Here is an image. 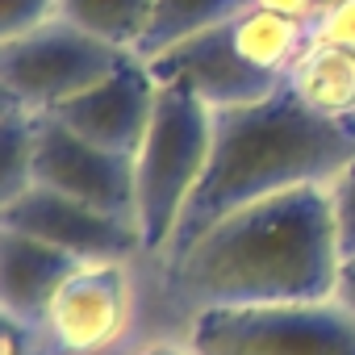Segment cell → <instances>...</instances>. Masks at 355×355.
I'll use <instances>...</instances> for the list:
<instances>
[{
    "mask_svg": "<svg viewBox=\"0 0 355 355\" xmlns=\"http://www.w3.org/2000/svg\"><path fill=\"white\" fill-rule=\"evenodd\" d=\"M130 59L134 51L113 46L67 17H55L21 38L0 42V88L5 101L30 113H51L121 71Z\"/></svg>",
    "mask_w": 355,
    "mask_h": 355,
    "instance_id": "5",
    "label": "cell"
},
{
    "mask_svg": "<svg viewBox=\"0 0 355 355\" xmlns=\"http://www.w3.org/2000/svg\"><path fill=\"white\" fill-rule=\"evenodd\" d=\"M84 268L63 247H51L34 234L0 226V305L17 322H42L51 318V305L59 288Z\"/></svg>",
    "mask_w": 355,
    "mask_h": 355,
    "instance_id": "10",
    "label": "cell"
},
{
    "mask_svg": "<svg viewBox=\"0 0 355 355\" xmlns=\"http://www.w3.org/2000/svg\"><path fill=\"white\" fill-rule=\"evenodd\" d=\"M155 101H159V80L150 76L146 59H130L121 71H113L109 80H101L96 88L63 101L59 109H51L67 130L84 134L88 142L117 150V155H138L142 138L150 130L155 117Z\"/></svg>",
    "mask_w": 355,
    "mask_h": 355,
    "instance_id": "9",
    "label": "cell"
},
{
    "mask_svg": "<svg viewBox=\"0 0 355 355\" xmlns=\"http://www.w3.org/2000/svg\"><path fill=\"white\" fill-rule=\"evenodd\" d=\"M351 159L355 121L313 113L293 88L255 105L214 109L209 163L159 255L167 259V268H180L201 234L226 214L288 189L330 184Z\"/></svg>",
    "mask_w": 355,
    "mask_h": 355,
    "instance_id": "2",
    "label": "cell"
},
{
    "mask_svg": "<svg viewBox=\"0 0 355 355\" xmlns=\"http://www.w3.org/2000/svg\"><path fill=\"white\" fill-rule=\"evenodd\" d=\"M330 209H334L338 255L343 259H355V159L330 180Z\"/></svg>",
    "mask_w": 355,
    "mask_h": 355,
    "instance_id": "16",
    "label": "cell"
},
{
    "mask_svg": "<svg viewBox=\"0 0 355 355\" xmlns=\"http://www.w3.org/2000/svg\"><path fill=\"white\" fill-rule=\"evenodd\" d=\"M197 355H355V318L338 301L209 305L193 322Z\"/></svg>",
    "mask_w": 355,
    "mask_h": 355,
    "instance_id": "6",
    "label": "cell"
},
{
    "mask_svg": "<svg viewBox=\"0 0 355 355\" xmlns=\"http://www.w3.org/2000/svg\"><path fill=\"white\" fill-rule=\"evenodd\" d=\"M59 17L84 26L88 34L138 51L150 17H155V0H59Z\"/></svg>",
    "mask_w": 355,
    "mask_h": 355,
    "instance_id": "14",
    "label": "cell"
},
{
    "mask_svg": "<svg viewBox=\"0 0 355 355\" xmlns=\"http://www.w3.org/2000/svg\"><path fill=\"white\" fill-rule=\"evenodd\" d=\"M259 9H272V13H284V17H297V21H318L326 9H334L338 0H251Z\"/></svg>",
    "mask_w": 355,
    "mask_h": 355,
    "instance_id": "19",
    "label": "cell"
},
{
    "mask_svg": "<svg viewBox=\"0 0 355 355\" xmlns=\"http://www.w3.org/2000/svg\"><path fill=\"white\" fill-rule=\"evenodd\" d=\"M288 88L322 117L355 121V51L338 42L309 38L305 55L297 59Z\"/></svg>",
    "mask_w": 355,
    "mask_h": 355,
    "instance_id": "12",
    "label": "cell"
},
{
    "mask_svg": "<svg viewBox=\"0 0 355 355\" xmlns=\"http://www.w3.org/2000/svg\"><path fill=\"white\" fill-rule=\"evenodd\" d=\"M309 46V26L272 9H243L239 17L201 30L155 59H146L159 84L184 88L209 109H239L288 88L297 59Z\"/></svg>",
    "mask_w": 355,
    "mask_h": 355,
    "instance_id": "3",
    "label": "cell"
},
{
    "mask_svg": "<svg viewBox=\"0 0 355 355\" xmlns=\"http://www.w3.org/2000/svg\"><path fill=\"white\" fill-rule=\"evenodd\" d=\"M209 150H214V109L184 88L159 84L150 130L142 138V150L134 155L142 251L167 247L209 163Z\"/></svg>",
    "mask_w": 355,
    "mask_h": 355,
    "instance_id": "4",
    "label": "cell"
},
{
    "mask_svg": "<svg viewBox=\"0 0 355 355\" xmlns=\"http://www.w3.org/2000/svg\"><path fill=\"white\" fill-rule=\"evenodd\" d=\"M34 146L38 113L5 101V109H0V205L34 184Z\"/></svg>",
    "mask_w": 355,
    "mask_h": 355,
    "instance_id": "15",
    "label": "cell"
},
{
    "mask_svg": "<svg viewBox=\"0 0 355 355\" xmlns=\"http://www.w3.org/2000/svg\"><path fill=\"white\" fill-rule=\"evenodd\" d=\"M251 9V0H155V17L138 42V59H155L171 46H180L184 38H197L209 26H222Z\"/></svg>",
    "mask_w": 355,
    "mask_h": 355,
    "instance_id": "13",
    "label": "cell"
},
{
    "mask_svg": "<svg viewBox=\"0 0 355 355\" xmlns=\"http://www.w3.org/2000/svg\"><path fill=\"white\" fill-rule=\"evenodd\" d=\"M334 301L355 318V259H343L338 268V288H334Z\"/></svg>",
    "mask_w": 355,
    "mask_h": 355,
    "instance_id": "21",
    "label": "cell"
},
{
    "mask_svg": "<svg viewBox=\"0 0 355 355\" xmlns=\"http://www.w3.org/2000/svg\"><path fill=\"white\" fill-rule=\"evenodd\" d=\"M150 355H163V351H150Z\"/></svg>",
    "mask_w": 355,
    "mask_h": 355,
    "instance_id": "22",
    "label": "cell"
},
{
    "mask_svg": "<svg viewBox=\"0 0 355 355\" xmlns=\"http://www.w3.org/2000/svg\"><path fill=\"white\" fill-rule=\"evenodd\" d=\"M59 17V0H0V42L21 38Z\"/></svg>",
    "mask_w": 355,
    "mask_h": 355,
    "instance_id": "17",
    "label": "cell"
},
{
    "mask_svg": "<svg viewBox=\"0 0 355 355\" xmlns=\"http://www.w3.org/2000/svg\"><path fill=\"white\" fill-rule=\"evenodd\" d=\"M309 38L338 42V46L355 51V0H338V5L326 9L318 21H309Z\"/></svg>",
    "mask_w": 355,
    "mask_h": 355,
    "instance_id": "18",
    "label": "cell"
},
{
    "mask_svg": "<svg viewBox=\"0 0 355 355\" xmlns=\"http://www.w3.org/2000/svg\"><path fill=\"white\" fill-rule=\"evenodd\" d=\"M0 226L34 234L51 247L71 251L84 263H113L121 255H134L142 247V230L130 218H113L96 205H84L76 197H63L55 189L30 184L13 201L0 205Z\"/></svg>",
    "mask_w": 355,
    "mask_h": 355,
    "instance_id": "8",
    "label": "cell"
},
{
    "mask_svg": "<svg viewBox=\"0 0 355 355\" xmlns=\"http://www.w3.org/2000/svg\"><path fill=\"white\" fill-rule=\"evenodd\" d=\"M125 313V288L121 272L113 263H84L55 297L51 305V330L71 351H96L105 347Z\"/></svg>",
    "mask_w": 355,
    "mask_h": 355,
    "instance_id": "11",
    "label": "cell"
},
{
    "mask_svg": "<svg viewBox=\"0 0 355 355\" xmlns=\"http://www.w3.org/2000/svg\"><path fill=\"white\" fill-rule=\"evenodd\" d=\"M0 343H5V355H38L34 351V343L26 338V322H17V318H9L5 313V322H0Z\"/></svg>",
    "mask_w": 355,
    "mask_h": 355,
    "instance_id": "20",
    "label": "cell"
},
{
    "mask_svg": "<svg viewBox=\"0 0 355 355\" xmlns=\"http://www.w3.org/2000/svg\"><path fill=\"white\" fill-rule=\"evenodd\" d=\"M34 184L96 205L113 218L138 222V171L130 155L105 150L84 134L67 130L55 113H38Z\"/></svg>",
    "mask_w": 355,
    "mask_h": 355,
    "instance_id": "7",
    "label": "cell"
},
{
    "mask_svg": "<svg viewBox=\"0 0 355 355\" xmlns=\"http://www.w3.org/2000/svg\"><path fill=\"white\" fill-rule=\"evenodd\" d=\"M338 268L330 184H305L226 214L171 276L201 309L297 305L334 301Z\"/></svg>",
    "mask_w": 355,
    "mask_h": 355,
    "instance_id": "1",
    "label": "cell"
}]
</instances>
